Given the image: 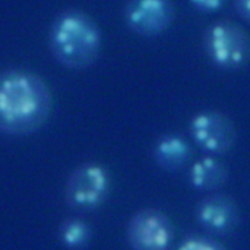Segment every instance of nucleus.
Instances as JSON below:
<instances>
[{"label": "nucleus", "instance_id": "obj_1", "mask_svg": "<svg viewBox=\"0 0 250 250\" xmlns=\"http://www.w3.org/2000/svg\"><path fill=\"white\" fill-rule=\"evenodd\" d=\"M52 111L46 81L27 70L0 72V133L27 136L44 125Z\"/></svg>", "mask_w": 250, "mask_h": 250}, {"label": "nucleus", "instance_id": "obj_2", "mask_svg": "<svg viewBox=\"0 0 250 250\" xmlns=\"http://www.w3.org/2000/svg\"><path fill=\"white\" fill-rule=\"evenodd\" d=\"M102 31L89 15L64 9L55 16L48 31V46L55 60L69 69H86L97 62Z\"/></svg>", "mask_w": 250, "mask_h": 250}, {"label": "nucleus", "instance_id": "obj_3", "mask_svg": "<svg viewBox=\"0 0 250 250\" xmlns=\"http://www.w3.org/2000/svg\"><path fill=\"white\" fill-rule=\"evenodd\" d=\"M203 50L219 69H240L250 59V37L240 25L223 20L205 29Z\"/></svg>", "mask_w": 250, "mask_h": 250}, {"label": "nucleus", "instance_id": "obj_4", "mask_svg": "<svg viewBox=\"0 0 250 250\" xmlns=\"http://www.w3.org/2000/svg\"><path fill=\"white\" fill-rule=\"evenodd\" d=\"M108 169L97 162L74 168L65 184L66 205L77 211H91L107 201L111 191Z\"/></svg>", "mask_w": 250, "mask_h": 250}, {"label": "nucleus", "instance_id": "obj_5", "mask_svg": "<svg viewBox=\"0 0 250 250\" xmlns=\"http://www.w3.org/2000/svg\"><path fill=\"white\" fill-rule=\"evenodd\" d=\"M189 133L194 144L210 156L229 152L236 142L233 121L215 109L195 113L189 121Z\"/></svg>", "mask_w": 250, "mask_h": 250}, {"label": "nucleus", "instance_id": "obj_6", "mask_svg": "<svg viewBox=\"0 0 250 250\" xmlns=\"http://www.w3.org/2000/svg\"><path fill=\"white\" fill-rule=\"evenodd\" d=\"M175 230L167 215L155 208H142L133 214L126 228L132 250H168Z\"/></svg>", "mask_w": 250, "mask_h": 250}, {"label": "nucleus", "instance_id": "obj_7", "mask_svg": "<svg viewBox=\"0 0 250 250\" xmlns=\"http://www.w3.org/2000/svg\"><path fill=\"white\" fill-rule=\"evenodd\" d=\"M175 19L171 0H128L124 7V21L134 34L151 38L163 34Z\"/></svg>", "mask_w": 250, "mask_h": 250}, {"label": "nucleus", "instance_id": "obj_8", "mask_svg": "<svg viewBox=\"0 0 250 250\" xmlns=\"http://www.w3.org/2000/svg\"><path fill=\"white\" fill-rule=\"evenodd\" d=\"M195 219L207 233L228 236L237 228L240 212L232 197L222 193H211L197 205Z\"/></svg>", "mask_w": 250, "mask_h": 250}, {"label": "nucleus", "instance_id": "obj_9", "mask_svg": "<svg viewBox=\"0 0 250 250\" xmlns=\"http://www.w3.org/2000/svg\"><path fill=\"white\" fill-rule=\"evenodd\" d=\"M191 147L180 134H163L152 147V158L156 166L164 171H179L190 160Z\"/></svg>", "mask_w": 250, "mask_h": 250}, {"label": "nucleus", "instance_id": "obj_10", "mask_svg": "<svg viewBox=\"0 0 250 250\" xmlns=\"http://www.w3.org/2000/svg\"><path fill=\"white\" fill-rule=\"evenodd\" d=\"M229 179L227 167L216 158L207 155L195 160L188 171V180L197 190L214 191L222 188Z\"/></svg>", "mask_w": 250, "mask_h": 250}, {"label": "nucleus", "instance_id": "obj_11", "mask_svg": "<svg viewBox=\"0 0 250 250\" xmlns=\"http://www.w3.org/2000/svg\"><path fill=\"white\" fill-rule=\"evenodd\" d=\"M58 236L66 250H83L91 241L93 229L83 219L68 218L59 227Z\"/></svg>", "mask_w": 250, "mask_h": 250}, {"label": "nucleus", "instance_id": "obj_12", "mask_svg": "<svg viewBox=\"0 0 250 250\" xmlns=\"http://www.w3.org/2000/svg\"><path fill=\"white\" fill-rule=\"evenodd\" d=\"M175 250H227V248L214 238L193 234L184 238Z\"/></svg>", "mask_w": 250, "mask_h": 250}, {"label": "nucleus", "instance_id": "obj_13", "mask_svg": "<svg viewBox=\"0 0 250 250\" xmlns=\"http://www.w3.org/2000/svg\"><path fill=\"white\" fill-rule=\"evenodd\" d=\"M228 0H189V3L195 11L201 13H215L222 9Z\"/></svg>", "mask_w": 250, "mask_h": 250}, {"label": "nucleus", "instance_id": "obj_14", "mask_svg": "<svg viewBox=\"0 0 250 250\" xmlns=\"http://www.w3.org/2000/svg\"><path fill=\"white\" fill-rule=\"evenodd\" d=\"M234 7L238 16L244 21L250 23V0H234Z\"/></svg>", "mask_w": 250, "mask_h": 250}]
</instances>
